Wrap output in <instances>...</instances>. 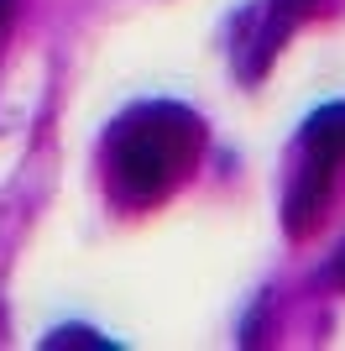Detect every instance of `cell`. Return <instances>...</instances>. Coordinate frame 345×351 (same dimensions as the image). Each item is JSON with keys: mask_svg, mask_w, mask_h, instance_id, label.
Listing matches in <instances>:
<instances>
[{"mask_svg": "<svg viewBox=\"0 0 345 351\" xmlns=\"http://www.w3.org/2000/svg\"><path fill=\"white\" fill-rule=\"evenodd\" d=\"M5 11H11V0H0V21H5Z\"/></svg>", "mask_w": 345, "mask_h": 351, "instance_id": "8992f818", "label": "cell"}, {"mask_svg": "<svg viewBox=\"0 0 345 351\" xmlns=\"http://www.w3.org/2000/svg\"><path fill=\"white\" fill-rule=\"evenodd\" d=\"M204 126L183 105H142L110 132V189L120 205H152L183 184L199 158Z\"/></svg>", "mask_w": 345, "mask_h": 351, "instance_id": "6da1fadb", "label": "cell"}, {"mask_svg": "<svg viewBox=\"0 0 345 351\" xmlns=\"http://www.w3.org/2000/svg\"><path fill=\"white\" fill-rule=\"evenodd\" d=\"M42 351H110V341L84 330V325H63V330H53V336L42 341Z\"/></svg>", "mask_w": 345, "mask_h": 351, "instance_id": "277c9868", "label": "cell"}, {"mask_svg": "<svg viewBox=\"0 0 345 351\" xmlns=\"http://www.w3.org/2000/svg\"><path fill=\"white\" fill-rule=\"evenodd\" d=\"M324 283L345 293V252H335V257H330V267H324Z\"/></svg>", "mask_w": 345, "mask_h": 351, "instance_id": "5b68a950", "label": "cell"}, {"mask_svg": "<svg viewBox=\"0 0 345 351\" xmlns=\"http://www.w3.org/2000/svg\"><path fill=\"white\" fill-rule=\"evenodd\" d=\"M303 158L340 168L345 162V105H324L303 121Z\"/></svg>", "mask_w": 345, "mask_h": 351, "instance_id": "3957f363", "label": "cell"}, {"mask_svg": "<svg viewBox=\"0 0 345 351\" xmlns=\"http://www.w3.org/2000/svg\"><path fill=\"white\" fill-rule=\"evenodd\" d=\"M330 184H335V168L324 162H303V178L288 189V205H283V226L288 236H309L330 205Z\"/></svg>", "mask_w": 345, "mask_h": 351, "instance_id": "7a4b0ae2", "label": "cell"}]
</instances>
